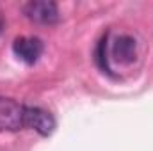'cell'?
I'll return each mask as SVG.
<instances>
[{
  "label": "cell",
  "instance_id": "cell-6",
  "mask_svg": "<svg viewBox=\"0 0 153 151\" xmlns=\"http://www.w3.org/2000/svg\"><path fill=\"white\" fill-rule=\"evenodd\" d=\"M4 30V16H2V11H0V32Z\"/></svg>",
  "mask_w": 153,
  "mask_h": 151
},
{
  "label": "cell",
  "instance_id": "cell-1",
  "mask_svg": "<svg viewBox=\"0 0 153 151\" xmlns=\"http://www.w3.org/2000/svg\"><path fill=\"white\" fill-rule=\"evenodd\" d=\"M25 128V105L0 96V130H22Z\"/></svg>",
  "mask_w": 153,
  "mask_h": 151
},
{
  "label": "cell",
  "instance_id": "cell-2",
  "mask_svg": "<svg viewBox=\"0 0 153 151\" xmlns=\"http://www.w3.org/2000/svg\"><path fill=\"white\" fill-rule=\"evenodd\" d=\"M23 13L30 21L41 25H53L59 21V7L50 0H32L23 5Z\"/></svg>",
  "mask_w": 153,
  "mask_h": 151
},
{
  "label": "cell",
  "instance_id": "cell-5",
  "mask_svg": "<svg viewBox=\"0 0 153 151\" xmlns=\"http://www.w3.org/2000/svg\"><path fill=\"white\" fill-rule=\"evenodd\" d=\"M112 57L123 64H130L135 59V41L130 36H119L112 44Z\"/></svg>",
  "mask_w": 153,
  "mask_h": 151
},
{
  "label": "cell",
  "instance_id": "cell-3",
  "mask_svg": "<svg viewBox=\"0 0 153 151\" xmlns=\"http://www.w3.org/2000/svg\"><path fill=\"white\" fill-rule=\"evenodd\" d=\"M25 126L36 130L43 137H48L55 130V119L50 112H46L39 107H27L25 105Z\"/></svg>",
  "mask_w": 153,
  "mask_h": 151
},
{
  "label": "cell",
  "instance_id": "cell-4",
  "mask_svg": "<svg viewBox=\"0 0 153 151\" xmlns=\"http://www.w3.org/2000/svg\"><path fill=\"white\" fill-rule=\"evenodd\" d=\"M13 52L22 62L34 64L43 53V43L38 38H27V36L16 38L13 43Z\"/></svg>",
  "mask_w": 153,
  "mask_h": 151
}]
</instances>
